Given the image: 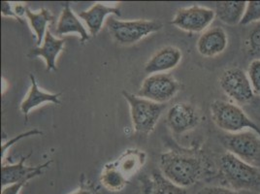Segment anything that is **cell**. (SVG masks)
I'll list each match as a JSON object with an SVG mask.
<instances>
[{"label": "cell", "mask_w": 260, "mask_h": 194, "mask_svg": "<svg viewBox=\"0 0 260 194\" xmlns=\"http://www.w3.org/2000/svg\"><path fill=\"white\" fill-rule=\"evenodd\" d=\"M147 160V153L139 149H128L119 158L114 160L121 174L129 180L130 177L139 172Z\"/></svg>", "instance_id": "cell-18"}, {"label": "cell", "mask_w": 260, "mask_h": 194, "mask_svg": "<svg viewBox=\"0 0 260 194\" xmlns=\"http://www.w3.org/2000/svg\"><path fill=\"white\" fill-rule=\"evenodd\" d=\"M69 194H99V192H98V187L83 174L80 180V186L77 188L76 190Z\"/></svg>", "instance_id": "cell-27"}, {"label": "cell", "mask_w": 260, "mask_h": 194, "mask_svg": "<svg viewBox=\"0 0 260 194\" xmlns=\"http://www.w3.org/2000/svg\"><path fill=\"white\" fill-rule=\"evenodd\" d=\"M70 33L79 34L82 44L86 43L90 39V34L84 26V24L80 22L75 13L71 9L69 3H65L56 22L55 34L58 36H63Z\"/></svg>", "instance_id": "cell-17"}, {"label": "cell", "mask_w": 260, "mask_h": 194, "mask_svg": "<svg viewBox=\"0 0 260 194\" xmlns=\"http://www.w3.org/2000/svg\"><path fill=\"white\" fill-rule=\"evenodd\" d=\"M219 171L232 189L260 194V167L243 161L228 151L219 158Z\"/></svg>", "instance_id": "cell-2"}, {"label": "cell", "mask_w": 260, "mask_h": 194, "mask_svg": "<svg viewBox=\"0 0 260 194\" xmlns=\"http://www.w3.org/2000/svg\"><path fill=\"white\" fill-rule=\"evenodd\" d=\"M166 121L175 134H184L200 123L199 111L188 102H177L167 110Z\"/></svg>", "instance_id": "cell-10"}, {"label": "cell", "mask_w": 260, "mask_h": 194, "mask_svg": "<svg viewBox=\"0 0 260 194\" xmlns=\"http://www.w3.org/2000/svg\"><path fill=\"white\" fill-rule=\"evenodd\" d=\"M181 88L180 82L171 74H152L143 81L137 95L155 103L166 104L176 96Z\"/></svg>", "instance_id": "cell-7"}, {"label": "cell", "mask_w": 260, "mask_h": 194, "mask_svg": "<svg viewBox=\"0 0 260 194\" xmlns=\"http://www.w3.org/2000/svg\"><path fill=\"white\" fill-rule=\"evenodd\" d=\"M31 155L29 153L26 156H22L21 160L16 164L3 165L1 168V185L5 187L7 185L18 183H27L36 177L43 175L44 170L47 169L52 160L39 164L37 166H26L25 160Z\"/></svg>", "instance_id": "cell-11"}, {"label": "cell", "mask_w": 260, "mask_h": 194, "mask_svg": "<svg viewBox=\"0 0 260 194\" xmlns=\"http://www.w3.org/2000/svg\"><path fill=\"white\" fill-rule=\"evenodd\" d=\"M228 152L239 159L260 167V136L251 130L229 134L222 138Z\"/></svg>", "instance_id": "cell-6"}, {"label": "cell", "mask_w": 260, "mask_h": 194, "mask_svg": "<svg viewBox=\"0 0 260 194\" xmlns=\"http://www.w3.org/2000/svg\"><path fill=\"white\" fill-rule=\"evenodd\" d=\"M27 183H14L7 185L5 187H2V191L1 194H20L22 187Z\"/></svg>", "instance_id": "cell-30"}, {"label": "cell", "mask_w": 260, "mask_h": 194, "mask_svg": "<svg viewBox=\"0 0 260 194\" xmlns=\"http://www.w3.org/2000/svg\"><path fill=\"white\" fill-rule=\"evenodd\" d=\"M145 194H189L186 188L177 185L163 176L160 170H153Z\"/></svg>", "instance_id": "cell-22"}, {"label": "cell", "mask_w": 260, "mask_h": 194, "mask_svg": "<svg viewBox=\"0 0 260 194\" xmlns=\"http://www.w3.org/2000/svg\"><path fill=\"white\" fill-rule=\"evenodd\" d=\"M196 194H241L237 190L222 186H206L201 188Z\"/></svg>", "instance_id": "cell-28"}, {"label": "cell", "mask_w": 260, "mask_h": 194, "mask_svg": "<svg viewBox=\"0 0 260 194\" xmlns=\"http://www.w3.org/2000/svg\"><path fill=\"white\" fill-rule=\"evenodd\" d=\"M228 46L226 31L219 26L210 27L200 35L196 50L202 56L215 57L222 54Z\"/></svg>", "instance_id": "cell-12"}, {"label": "cell", "mask_w": 260, "mask_h": 194, "mask_svg": "<svg viewBox=\"0 0 260 194\" xmlns=\"http://www.w3.org/2000/svg\"><path fill=\"white\" fill-rule=\"evenodd\" d=\"M247 74L254 94L260 95V58H255L249 63Z\"/></svg>", "instance_id": "cell-24"}, {"label": "cell", "mask_w": 260, "mask_h": 194, "mask_svg": "<svg viewBox=\"0 0 260 194\" xmlns=\"http://www.w3.org/2000/svg\"><path fill=\"white\" fill-rule=\"evenodd\" d=\"M99 181L109 191H120L129 183V180L121 174L114 161L109 162L103 166Z\"/></svg>", "instance_id": "cell-21"}, {"label": "cell", "mask_w": 260, "mask_h": 194, "mask_svg": "<svg viewBox=\"0 0 260 194\" xmlns=\"http://www.w3.org/2000/svg\"><path fill=\"white\" fill-rule=\"evenodd\" d=\"M43 132L40 131V130L35 128V130H30V131H27V132H23L22 134H19L17 136H15L11 140L4 143L1 147V157L3 158L6 154L7 151L11 148L12 146H14L18 141L22 140V138H25V137H29V136H36V135H42Z\"/></svg>", "instance_id": "cell-26"}, {"label": "cell", "mask_w": 260, "mask_h": 194, "mask_svg": "<svg viewBox=\"0 0 260 194\" xmlns=\"http://www.w3.org/2000/svg\"><path fill=\"white\" fill-rule=\"evenodd\" d=\"M159 170L172 183L187 188L202 178L204 163L193 151H170L160 154Z\"/></svg>", "instance_id": "cell-1"}, {"label": "cell", "mask_w": 260, "mask_h": 194, "mask_svg": "<svg viewBox=\"0 0 260 194\" xmlns=\"http://www.w3.org/2000/svg\"><path fill=\"white\" fill-rule=\"evenodd\" d=\"M247 7L246 1H220L216 3V18L228 25L241 23Z\"/></svg>", "instance_id": "cell-19"}, {"label": "cell", "mask_w": 260, "mask_h": 194, "mask_svg": "<svg viewBox=\"0 0 260 194\" xmlns=\"http://www.w3.org/2000/svg\"><path fill=\"white\" fill-rule=\"evenodd\" d=\"M249 53L260 58V22H256L248 37Z\"/></svg>", "instance_id": "cell-25"}, {"label": "cell", "mask_w": 260, "mask_h": 194, "mask_svg": "<svg viewBox=\"0 0 260 194\" xmlns=\"http://www.w3.org/2000/svg\"><path fill=\"white\" fill-rule=\"evenodd\" d=\"M109 15L120 17L121 13L118 6H109L101 2H96L89 9L78 14V16L86 22L90 36H96L100 33L105 19Z\"/></svg>", "instance_id": "cell-15"}, {"label": "cell", "mask_w": 260, "mask_h": 194, "mask_svg": "<svg viewBox=\"0 0 260 194\" xmlns=\"http://www.w3.org/2000/svg\"><path fill=\"white\" fill-rule=\"evenodd\" d=\"M216 19V12L211 8L192 5L182 8L174 16L171 24L186 33H204Z\"/></svg>", "instance_id": "cell-9"}, {"label": "cell", "mask_w": 260, "mask_h": 194, "mask_svg": "<svg viewBox=\"0 0 260 194\" xmlns=\"http://www.w3.org/2000/svg\"><path fill=\"white\" fill-rule=\"evenodd\" d=\"M258 22H260V1L247 2L245 15L240 24L247 25L249 23H256Z\"/></svg>", "instance_id": "cell-23"}, {"label": "cell", "mask_w": 260, "mask_h": 194, "mask_svg": "<svg viewBox=\"0 0 260 194\" xmlns=\"http://www.w3.org/2000/svg\"><path fill=\"white\" fill-rule=\"evenodd\" d=\"M106 23L114 40L122 46L138 43L145 37L161 30L163 27L161 22L152 20L120 21L109 18Z\"/></svg>", "instance_id": "cell-5"}, {"label": "cell", "mask_w": 260, "mask_h": 194, "mask_svg": "<svg viewBox=\"0 0 260 194\" xmlns=\"http://www.w3.org/2000/svg\"><path fill=\"white\" fill-rule=\"evenodd\" d=\"M218 84L225 95L238 104H247L253 99V89L249 76L241 68L231 67L219 77Z\"/></svg>", "instance_id": "cell-8"}, {"label": "cell", "mask_w": 260, "mask_h": 194, "mask_svg": "<svg viewBox=\"0 0 260 194\" xmlns=\"http://www.w3.org/2000/svg\"><path fill=\"white\" fill-rule=\"evenodd\" d=\"M215 124L230 134L251 130L260 136V127L237 104L224 100H214L210 106Z\"/></svg>", "instance_id": "cell-3"}, {"label": "cell", "mask_w": 260, "mask_h": 194, "mask_svg": "<svg viewBox=\"0 0 260 194\" xmlns=\"http://www.w3.org/2000/svg\"><path fill=\"white\" fill-rule=\"evenodd\" d=\"M29 78H30V87L28 89L27 94L25 95L24 99L21 103V112L25 117V119H27V116L32 109L37 108L44 103L50 102L55 105H59L61 103L59 99L61 93L46 92L42 89H40V87L38 86V84L36 82V79L32 74H30Z\"/></svg>", "instance_id": "cell-16"}, {"label": "cell", "mask_w": 260, "mask_h": 194, "mask_svg": "<svg viewBox=\"0 0 260 194\" xmlns=\"http://www.w3.org/2000/svg\"><path fill=\"white\" fill-rule=\"evenodd\" d=\"M122 95L129 105L130 117L135 133L142 136L150 135L155 128L166 105L152 102L125 90L122 91Z\"/></svg>", "instance_id": "cell-4"}, {"label": "cell", "mask_w": 260, "mask_h": 194, "mask_svg": "<svg viewBox=\"0 0 260 194\" xmlns=\"http://www.w3.org/2000/svg\"><path fill=\"white\" fill-rule=\"evenodd\" d=\"M183 54L179 48L166 46L152 54L145 65V72L149 75L166 73L175 69L182 61Z\"/></svg>", "instance_id": "cell-13"}, {"label": "cell", "mask_w": 260, "mask_h": 194, "mask_svg": "<svg viewBox=\"0 0 260 194\" xmlns=\"http://www.w3.org/2000/svg\"><path fill=\"white\" fill-rule=\"evenodd\" d=\"M65 39H59L54 37L48 29L45 35L43 43L39 47H35L30 50L27 54L29 58H36L42 57L46 62V69L47 71H55L56 68V59L58 54H60L65 47Z\"/></svg>", "instance_id": "cell-14"}, {"label": "cell", "mask_w": 260, "mask_h": 194, "mask_svg": "<svg viewBox=\"0 0 260 194\" xmlns=\"http://www.w3.org/2000/svg\"><path fill=\"white\" fill-rule=\"evenodd\" d=\"M25 17L30 24L31 30L35 34L36 45L37 47H39L43 43L45 35L48 31V25L54 22L55 18L52 12L46 8H42L39 11L33 12L29 9L28 6L26 7Z\"/></svg>", "instance_id": "cell-20"}, {"label": "cell", "mask_w": 260, "mask_h": 194, "mask_svg": "<svg viewBox=\"0 0 260 194\" xmlns=\"http://www.w3.org/2000/svg\"><path fill=\"white\" fill-rule=\"evenodd\" d=\"M1 14L3 17H11V18L16 19L18 22L23 23V21L20 20L18 18V16L15 14L14 9H13V4L10 2H7V1L1 2Z\"/></svg>", "instance_id": "cell-29"}]
</instances>
